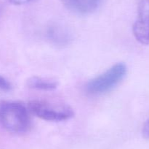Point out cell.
Returning a JSON list of instances; mask_svg holds the SVG:
<instances>
[{
	"mask_svg": "<svg viewBox=\"0 0 149 149\" xmlns=\"http://www.w3.org/2000/svg\"><path fill=\"white\" fill-rule=\"evenodd\" d=\"M0 127L12 134L28 132L31 127V120L27 107L13 101L0 102Z\"/></svg>",
	"mask_w": 149,
	"mask_h": 149,
	"instance_id": "obj_1",
	"label": "cell"
},
{
	"mask_svg": "<svg viewBox=\"0 0 149 149\" xmlns=\"http://www.w3.org/2000/svg\"><path fill=\"white\" fill-rule=\"evenodd\" d=\"M127 72L126 64L120 62L114 64L106 72L90 80L85 86V91L91 95L109 92L123 80Z\"/></svg>",
	"mask_w": 149,
	"mask_h": 149,
	"instance_id": "obj_2",
	"label": "cell"
},
{
	"mask_svg": "<svg viewBox=\"0 0 149 149\" xmlns=\"http://www.w3.org/2000/svg\"><path fill=\"white\" fill-rule=\"evenodd\" d=\"M30 113L45 121L60 122L69 120L74 115L71 108L65 105L55 104L46 100L34 99L28 105Z\"/></svg>",
	"mask_w": 149,
	"mask_h": 149,
	"instance_id": "obj_3",
	"label": "cell"
},
{
	"mask_svg": "<svg viewBox=\"0 0 149 149\" xmlns=\"http://www.w3.org/2000/svg\"><path fill=\"white\" fill-rule=\"evenodd\" d=\"M135 39L143 45H149V0H141L138 16L132 28Z\"/></svg>",
	"mask_w": 149,
	"mask_h": 149,
	"instance_id": "obj_4",
	"label": "cell"
},
{
	"mask_svg": "<svg viewBox=\"0 0 149 149\" xmlns=\"http://www.w3.org/2000/svg\"><path fill=\"white\" fill-rule=\"evenodd\" d=\"M61 1L71 11L77 14L87 15L95 11L102 0H61Z\"/></svg>",
	"mask_w": 149,
	"mask_h": 149,
	"instance_id": "obj_5",
	"label": "cell"
},
{
	"mask_svg": "<svg viewBox=\"0 0 149 149\" xmlns=\"http://www.w3.org/2000/svg\"><path fill=\"white\" fill-rule=\"evenodd\" d=\"M47 36L49 40L57 45H65L69 43L71 36L68 31L58 25H52L48 28Z\"/></svg>",
	"mask_w": 149,
	"mask_h": 149,
	"instance_id": "obj_6",
	"label": "cell"
},
{
	"mask_svg": "<svg viewBox=\"0 0 149 149\" xmlns=\"http://www.w3.org/2000/svg\"><path fill=\"white\" fill-rule=\"evenodd\" d=\"M27 86L30 89L39 91H53L58 86V82L43 77H32L27 80Z\"/></svg>",
	"mask_w": 149,
	"mask_h": 149,
	"instance_id": "obj_7",
	"label": "cell"
},
{
	"mask_svg": "<svg viewBox=\"0 0 149 149\" xmlns=\"http://www.w3.org/2000/svg\"><path fill=\"white\" fill-rule=\"evenodd\" d=\"M12 87H13V86H12L11 83L5 77L0 75V91H11Z\"/></svg>",
	"mask_w": 149,
	"mask_h": 149,
	"instance_id": "obj_8",
	"label": "cell"
},
{
	"mask_svg": "<svg viewBox=\"0 0 149 149\" xmlns=\"http://www.w3.org/2000/svg\"><path fill=\"white\" fill-rule=\"evenodd\" d=\"M142 133L144 138L146 139V140H149V119L144 124Z\"/></svg>",
	"mask_w": 149,
	"mask_h": 149,
	"instance_id": "obj_9",
	"label": "cell"
},
{
	"mask_svg": "<svg viewBox=\"0 0 149 149\" xmlns=\"http://www.w3.org/2000/svg\"><path fill=\"white\" fill-rule=\"evenodd\" d=\"M10 3L15 4V5H22V4H26L28 3H30L35 0H8Z\"/></svg>",
	"mask_w": 149,
	"mask_h": 149,
	"instance_id": "obj_10",
	"label": "cell"
},
{
	"mask_svg": "<svg viewBox=\"0 0 149 149\" xmlns=\"http://www.w3.org/2000/svg\"><path fill=\"white\" fill-rule=\"evenodd\" d=\"M0 13H1V9H0Z\"/></svg>",
	"mask_w": 149,
	"mask_h": 149,
	"instance_id": "obj_11",
	"label": "cell"
}]
</instances>
